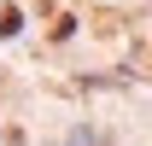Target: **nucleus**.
<instances>
[{"instance_id": "1", "label": "nucleus", "mask_w": 152, "mask_h": 146, "mask_svg": "<svg viewBox=\"0 0 152 146\" xmlns=\"http://www.w3.org/2000/svg\"><path fill=\"white\" fill-rule=\"evenodd\" d=\"M18 23H23V18H18V6H6V12H0V35H18Z\"/></svg>"}]
</instances>
